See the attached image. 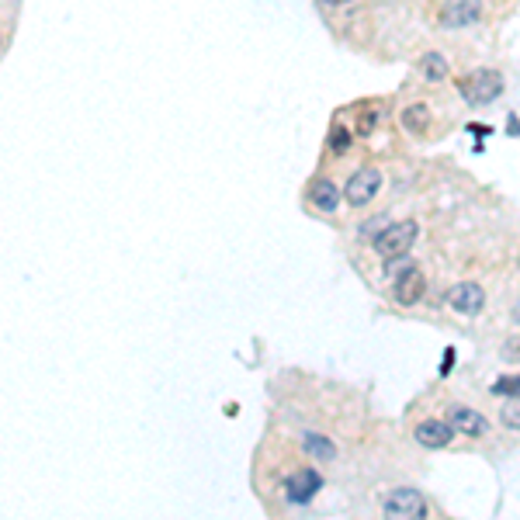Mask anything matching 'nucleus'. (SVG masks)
Instances as JSON below:
<instances>
[{
	"mask_svg": "<svg viewBox=\"0 0 520 520\" xmlns=\"http://www.w3.org/2000/svg\"><path fill=\"white\" fill-rule=\"evenodd\" d=\"M503 94V77L496 69H475L472 80H465L468 104H489Z\"/></svg>",
	"mask_w": 520,
	"mask_h": 520,
	"instance_id": "4",
	"label": "nucleus"
},
{
	"mask_svg": "<svg viewBox=\"0 0 520 520\" xmlns=\"http://www.w3.org/2000/svg\"><path fill=\"white\" fill-rule=\"evenodd\" d=\"M506 132H510V136H520V119H517V115H510V119H506Z\"/></svg>",
	"mask_w": 520,
	"mask_h": 520,
	"instance_id": "19",
	"label": "nucleus"
},
{
	"mask_svg": "<svg viewBox=\"0 0 520 520\" xmlns=\"http://www.w3.org/2000/svg\"><path fill=\"white\" fill-rule=\"evenodd\" d=\"M347 142H350V139H347V132H344V129H333V136H329V146H333L337 153H344V150H347Z\"/></svg>",
	"mask_w": 520,
	"mask_h": 520,
	"instance_id": "17",
	"label": "nucleus"
},
{
	"mask_svg": "<svg viewBox=\"0 0 520 520\" xmlns=\"http://www.w3.org/2000/svg\"><path fill=\"white\" fill-rule=\"evenodd\" d=\"M514 319H517V323H520V302H517V306H514Z\"/></svg>",
	"mask_w": 520,
	"mask_h": 520,
	"instance_id": "21",
	"label": "nucleus"
},
{
	"mask_svg": "<svg viewBox=\"0 0 520 520\" xmlns=\"http://www.w3.org/2000/svg\"><path fill=\"white\" fill-rule=\"evenodd\" d=\"M381 510H385V517L413 520V517H423V514H427V503H423V496H420V489L402 485V489H396V493H389V496H385Z\"/></svg>",
	"mask_w": 520,
	"mask_h": 520,
	"instance_id": "2",
	"label": "nucleus"
},
{
	"mask_svg": "<svg viewBox=\"0 0 520 520\" xmlns=\"http://www.w3.org/2000/svg\"><path fill=\"white\" fill-rule=\"evenodd\" d=\"M448 423L454 427V433H465V437H485L489 433V420L475 410H468V406H458V402L448 410Z\"/></svg>",
	"mask_w": 520,
	"mask_h": 520,
	"instance_id": "8",
	"label": "nucleus"
},
{
	"mask_svg": "<svg viewBox=\"0 0 520 520\" xmlns=\"http://www.w3.org/2000/svg\"><path fill=\"white\" fill-rule=\"evenodd\" d=\"M468 132H475V136L483 139V136H489L493 129H489V125H483V121H472V125H468Z\"/></svg>",
	"mask_w": 520,
	"mask_h": 520,
	"instance_id": "18",
	"label": "nucleus"
},
{
	"mask_svg": "<svg viewBox=\"0 0 520 520\" xmlns=\"http://www.w3.org/2000/svg\"><path fill=\"white\" fill-rule=\"evenodd\" d=\"M0 46H4V38H0Z\"/></svg>",
	"mask_w": 520,
	"mask_h": 520,
	"instance_id": "22",
	"label": "nucleus"
},
{
	"mask_svg": "<svg viewBox=\"0 0 520 520\" xmlns=\"http://www.w3.org/2000/svg\"><path fill=\"white\" fill-rule=\"evenodd\" d=\"M323 489V475L316 468H298L285 479V496L292 503H309Z\"/></svg>",
	"mask_w": 520,
	"mask_h": 520,
	"instance_id": "6",
	"label": "nucleus"
},
{
	"mask_svg": "<svg viewBox=\"0 0 520 520\" xmlns=\"http://www.w3.org/2000/svg\"><path fill=\"white\" fill-rule=\"evenodd\" d=\"M302 448H306V454H312L316 462H333V458H337V444L327 441L323 433H306V437H302Z\"/></svg>",
	"mask_w": 520,
	"mask_h": 520,
	"instance_id": "12",
	"label": "nucleus"
},
{
	"mask_svg": "<svg viewBox=\"0 0 520 520\" xmlns=\"http://www.w3.org/2000/svg\"><path fill=\"white\" fill-rule=\"evenodd\" d=\"M451 364H454V350H448V358L441 361V375H448V371H451Z\"/></svg>",
	"mask_w": 520,
	"mask_h": 520,
	"instance_id": "20",
	"label": "nucleus"
},
{
	"mask_svg": "<svg viewBox=\"0 0 520 520\" xmlns=\"http://www.w3.org/2000/svg\"><path fill=\"white\" fill-rule=\"evenodd\" d=\"M379 188H381V173L375 171V167H361V171L354 173L350 181H347V202L354 208H361V205H368L375 194H379Z\"/></svg>",
	"mask_w": 520,
	"mask_h": 520,
	"instance_id": "5",
	"label": "nucleus"
},
{
	"mask_svg": "<svg viewBox=\"0 0 520 520\" xmlns=\"http://www.w3.org/2000/svg\"><path fill=\"white\" fill-rule=\"evenodd\" d=\"M416 444H423V448H448L451 441H454V427H451L448 420H423V423H416Z\"/></svg>",
	"mask_w": 520,
	"mask_h": 520,
	"instance_id": "7",
	"label": "nucleus"
},
{
	"mask_svg": "<svg viewBox=\"0 0 520 520\" xmlns=\"http://www.w3.org/2000/svg\"><path fill=\"white\" fill-rule=\"evenodd\" d=\"M423 292H427V277H423V271L413 267V264H402L396 271V285H392L396 302L399 306H416V302L423 298Z\"/></svg>",
	"mask_w": 520,
	"mask_h": 520,
	"instance_id": "3",
	"label": "nucleus"
},
{
	"mask_svg": "<svg viewBox=\"0 0 520 520\" xmlns=\"http://www.w3.org/2000/svg\"><path fill=\"white\" fill-rule=\"evenodd\" d=\"M483 11V4L479 0H454L444 7V15H441V25L444 28H462V25H472L475 17Z\"/></svg>",
	"mask_w": 520,
	"mask_h": 520,
	"instance_id": "10",
	"label": "nucleus"
},
{
	"mask_svg": "<svg viewBox=\"0 0 520 520\" xmlns=\"http://www.w3.org/2000/svg\"><path fill=\"white\" fill-rule=\"evenodd\" d=\"M493 392L506 399H517L520 396V375H503V379L493 381Z\"/></svg>",
	"mask_w": 520,
	"mask_h": 520,
	"instance_id": "15",
	"label": "nucleus"
},
{
	"mask_svg": "<svg viewBox=\"0 0 520 520\" xmlns=\"http://www.w3.org/2000/svg\"><path fill=\"white\" fill-rule=\"evenodd\" d=\"M448 306L458 312H465V316H479L485 306V292L479 285H472V281H462V285H454L448 292Z\"/></svg>",
	"mask_w": 520,
	"mask_h": 520,
	"instance_id": "9",
	"label": "nucleus"
},
{
	"mask_svg": "<svg viewBox=\"0 0 520 520\" xmlns=\"http://www.w3.org/2000/svg\"><path fill=\"white\" fill-rule=\"evenodd\" d=\"M309 202H312L316 208H323V212H337L340 191H337V184H333V181L319 177V181H316V184L309 188Z\"/></svg>",
	"mask_w": 520,
	"mask_h": 520,
	"instance_id": "11",
	"label": "nucleus"
},
{
	"mask_svg": "<svg viewBox=\"0 0 520 520\" xmlns=\"http://www.w3.org/2000/svg\"><path fill=\"white\" fill-rule=\"evenodd\" d=\"M420 73H423L427 80H433V84H437V80H444V77L451 73V69H448V59H444L441 52H427V56L420 59Z\"/></svg>",
	"mask_w": 520,
	"mask_h": 520,
	"instance_id": "13",
	"label": "nucleus"
},
{
	"mask_svg": "<svg viewBox=\"0 0 520 520\" xmlns=\"http://www.w3.org/2000/svg\"><path fill=\"white\" fill-rule=\"evenodd\" d=\"M402 121H406L410 132H423V129H431V111L423 104H413V108L402 111Z\"/></svg>",
	"mask_w": 520,
	"mask_h": 520,
	"instance_id": "14",
	"label": "nucleus"
},
{
	"mask_svg": "<svg viewBox=\"0 0 520 520\" xmlns=\"http://www.w3.org/2000/svg\"><path fill=\"white\" fill-rule=\"evenodd\" d=\"M416 236H420V229H416L413 219H402V223H392L389 229H381L375 236V250L381 254L385 264H396L413 250Z\"/></svg>",
	"mask_w": 520,
	"mask_h": 520,
	"instance_id": "1",
	"label": "nucleus"
},
{
	"mask_svg": "<svg viewBox=\"0 0 520 520\" xmlns=\"http://www.w3.org/2000/svg\"><path fill=\"white\" fill-rule=\"evenodd\" d=\"M500 420H503V427H510V431H520V396L514 399L510 406H503Z\"/></svg>",
	"mask_w": 520,
	"mask_h": 520,
	"instance_id": "16",
	"label": "nucleus"
}]
</instances>
